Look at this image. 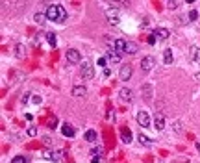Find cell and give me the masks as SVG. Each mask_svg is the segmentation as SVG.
Instances as JSON below:
<instances>
[{
  "instance_id": "obj_1",
  "label": "cell",
  "mask_w": 200,
  "mask_h": 163,
  "mask_svg": "<svg viewBox=\"0 0 200 163\" xmlns=\"http://www.w3.org/2000/svg\"><path fill=\"white\" fill-rule=\"evenodd\" d=\"M47 19H48V20H56V22H63V20L67 19V11H65L63 6L52 4V6L47 8Z\"/></svg>"
},
{
  "instance_id": "obj_2",
  "label": "cell",
  "mask_w": 200,
  "mask_h": 163,
  "mask_svg": "<svg viewBox=\"0 0 200 163\" xmlns=\"http://www.w3.org/2000/svg\"><path fill=\"white\" fill-rule=\"evenodd\" d=\"M82 76H83V80H91L95 76V71H93V65L91 63L83 61V65H82Z\"/></svg>"
},
{
  "instance_id": "obj_3",
  "label": "cell",
  "mask_w": 200,
  "mask_h": 163,
  "mask_svg": "<svg viewBox=\"0 0 200 163\" xmlns=\"http://www.w3.org/2000/svg\"><path fill=\"white\" fill-rule=\"evenodd\" d=\"M132 73H133L132 65H122V67H121V73H119V80L128 82V80L132 78Z\"/></svg>"
},
{
  "instance_id": "obj_4",
  "label": "cell",
  "mask_w": 200,
  "mask_h": 163,
  "mask_svg": "<svg viewBox=\"0 0 200 163\" xmlns=\"http://www.w3.org/2000/svg\"><path fill=\"white\" fill-rule=\"evenodd\" d=\"M106 15H107V22H109V24H119V11L117 9H106Z\"/></svg>"
},
{
  "instance_id": "obj_5",
  "label": "cell",
  "mask_w": 200,
  "mask_h": 163,
  "mask_svg": "<svg viewBox=\"0 0 200 163\" xmlns=\"http://www.w3.org/2000/svg\"><path fill=\"white\" fill-rule=\"evenodd\" d=\"M67 59H69V63H80L82 56H80V52L76 48H69L67 50Z\"/></svg>"
},
{
  "instance_id": "obj_6",
  "label": "cell",
  "mask_w": 200,
  "mask_h": 163,
  "mask_svg": "<svg viewBox=\"0 0 200 163\" xmlns=\"http://www.w3.org/2000/svg\"><path fill=\"white\" fill-rule=\"evenodd\" d=\"M154 65H156V59H154L152 56H145V58L141 59V69H143V71H152Z\"/></svg>"
},
{
  "instance_id": "obj_7",
  "label": "cell",
  "mask_w": 200,
  "mask_h": 163,
  "mask_svg": "<svg viewBox=\"0 0 200 163\" xmlns=\"http://www.w3.org/2000/svg\"><path fill=\"white\" fill-rule=\"evenodd\" d=\"M154 128L161 132L165 128V117H163V113H156V117H154Z\"/></svg>"
},
{
  "instance_id": "obj_8",
  "label": "cell",
  "mask_w": 200,
  "mask_h": 163,
  "mask_svg": "<svg viewBox=\"0 0 200 163\" xmlns=\"http://www.w3.org/2000/svg\"><path fill=\"white\" fill-rule=\"evenodd\" d=\"M137 122H139L143 128L150 126V117H148V113H146V111H139V113H137Z\"/></svg>"
},
{
  "instance_id": "obj_9",
  "label": "cell",
  "mask_w": 200,
  "mask_h": 163,
  "mask_svg": "<svg viewBox=\"0 0 200 163\" xmlns=\"http://www.w3.org/2000/svg\"><path fill=\"white\" fill-rule=\"evenodd\" d=\"M106 59H107L109 63H119V61H121V54H119L117 50H107Z\"/></svg>"
},
{
  "instance_id": "obj_10",
  "label": "cell",
  "mask_w": 200,
  "mask_h": 163,
  "mask_svg": "<svg viewBox=\"0 0 200 163\" xmlns=\"http://www.w3.org/2000/svg\"><path fill=\"white\" fill-rule=\"evenodd\" d=\"M154 35L158 37V39H161V41H165V39H169L170 32H169L167 28H156V30H154Z\"/></svg>"
},
{
  "instance_id": "obj_11",
  "label": "cell",
  "mask_w": 200,
  "mask_h": 163,
  "mask_svg": "<svg viewBox=\"0 0 200 163\" xmlns=\"http://www.w3.org/2000/svg\"><path fill=\"white\" fill-rule=\"evenodd\" d=\"M61 133H63L65 137H74V135H76V130H74L71 124H63V126H61Z\"/></svg>"
},
{
  "instance_id": "obj_12",
  "label": "cell",
  "mask_w": 200,
  "mask_h": 163,
  "mask_svg": "<svg viewBox=\"0 0 200 163\" xmlns=\"http://www.w3.org/2000/svg\"><path fill=\"white\" fill-rule=\"evenodd\" d=\"M126 43L128 41H124V39H117L115 43H113V48L121 54V52H126Z\"/></svg>"
},
{
  "instance_id": "obj_13",
  "label": "cell",
  "mask_w": 200,
  "mask_h": 163,
  "mask_svg": "<svg viewBox=\"0 0 200 163\" xmlns=\"http://www.w3.org/2000/svg\"><path fill=\"white\" fill-rule=\"evenodd\" d=\"M119 97H121L122 102H130V100H132V91L126 89V87H122V89L119 91Z\"/></svg>"
},
{
  "instance_id": "obj_14",
  "label": "cell",
  "mask_w": 200,
  "mask_h": 163,
  "mask_svg": "<svg viewBox=\"0 0 200 163\" xmlns=\"http://www.w3.org/2000/svg\"><path fill=\"white\" fill-rule=\"evenodd\" d=\"M44 158L47 159H52V161H56V163H59L63 158H61V152H47L44 154Z\"/></svg>"
},
{
  "instance_id": "obj_15",
  "label": "cell",
  "mask_w": 200,
  "mask_h": 163,
  "mask_svg": "<svg viewBox=\"0 0 200 163\" xmlns=\"http://www.w3.org/2000/svg\"><path fill=\"white\" fill-rule=\"evenodd\" d=\"M121 137H122L124 143H128V145L132 143V132H130L128 128H122V130H121Z\"/></svg>"
},
{
  "instance_id": "obj_16",
  "label": "cell",
  "mask_w": 200,
  "mask_h": 163,
  "mask_svg": "<svg viewBox=\"0 0 200 163\" xmlns=\"http://www.w3.org/2000/svg\"><path fill=\"white\" fill-rule=\"evenodd\" d=\"M85 93H87V89H85L83 85H74V87H72V95H74V97H83Z\"/></svg>"
},
{
  "instance_id": "obj_17",
  "label": "cell",
  "mask_w": 200,
  "mask_h": 163,
  "mask_svg": "<svg viewBox=\"0 0 200 163\" xmlns=\"http://www.w3.org/2000/svg\"><path fill=\"white\" fill-rule=\"evenodd\" d=\"M191 59H195L200 65V48H198V46H193V48H191Z\"/></svg>"
},
{
  "instance_id": "obj_18",
  "label": "cell",
  "mask_w": 200,
  "mask_h": 163,
  "mask_svg": "<svg viewBox=\"0 0 200 163\" xmlns=\"http://www.w3.org/2000/svg\"><path fill=\"white\" fill-rule=\"evenodd\" d=\"M85 141L95 143V141H96V132H95V130H87V132H85Z\"/></svg>"
},
{
  "instance_id": "obj_19",
  "label": "cell",
  "mask_w": 200,
  "mask_h": 163,
  "mask_svg": "<svg viewBox=\"0 0 200 163\" xmlns=\"http://www.w3.org/2000/svg\"><path fill=\"white\" fill-rule=\"evenodd\" d=\"M143 93H145V98L146 100H152V85L150 83H145L143 85Z\"/></svg>"
},
{
  "instance_id": "obj_20",
  "label": "cell",
  "mask_w": 200,
  "mask_h": 163,
  "mask_svg": "<svg viewBox=\"0 0 200 163\" xmlns=\"http://www.w3.org/2000/svg\"><path fill=\"white\" fill-rule=\"evenodd\" d=\"M135 52H137V44L132 43V41H128L126 43V54H135Z\"/></svg>"
},
{
  "instance_id": "obj_21",
  "label": "cell",
  "mask_w": 200,
  "mask_h": 163,
  "mask_svg": "<svg viewBox=\"0 0 200 163\" xmlns=\"http://www.w3.org/2000/svg\"><path fill=\"white\" fill-rule=\"evenodd\" d=\"M163 61H165L167 65H170V63H172V50H169V48H167V50H163Z\"/></svg>"
},
{
  "instance_id": "obj_22",
  "label": "cell",
  "mask_w": 200,
  "mask_h": 163,
  "mask_svg": "<svg viewBox=\"0 0 200 163\" xmlns=\"http://www.w3.org/2000/svg\"><path fill=\"white\" fill-rule=\"evenodd\" d=\"M44 19H47V13H35L33 15V20L37 24H44Z\"/></svg>"
},
{
  "instance_id": "obj_23",
  "label": "cell",
  "mask_w": 200,
  "mask_h": 163,
  "mask_svg": "<svg viewBox=\"0 0 200 163\" xmlns=\"http://www.w3.org/2000/svg\"><path fill=\"white\" fill-rule=\"evenodd\" d=\"M139 141H141V145H145V147H150V145H152L150 137H146V135H143V133H139Z\"/></svg>"
},
{
  "instance_id": "obj_24",
  "label": "cell",
  "mask_w": 200,
  "mask_h": 163,
  "mask_svg": "<svg viewBox=\"0 0 200 163\" xmlns=\"http://www.w3.org/2000/svg\"><path fill=\"white\" fill-rule=\"evenodd\" d=\"M47 41L50 46H56L58 44V39H56V34H47Z\"/></svg>"
},
{
  "instance_id": "obj_25",
  "label": "cell",
  "mask_w": 200,
  "mask_h": 163,
  "mask_svg": "<svg viewBox=\"0 0 200 163\" xmlns=\"http://www.w3.org/2000/svg\"><path fill=\"white\" fill-rule=\"evenodd\" d=\"M26 56V48L22 44H17V58H24Z\"/></svg>"
},
{
  "instance_id": "obj_26",
  "label": "cell",
  "mask_w": 200,
  "mask_h": 163,
  "mask_svg": "<svg viewBox=\"0 0 200 163\" xmlns=\"http://www.w3.org/2000/svg\"><path fill=\"white\" fill-rule=\"evenodd\" d=\"M11 163H26V158H24V156H15V158L11 159Z\"/></svg>"
},
{
  "instance_id": "obj_27",
  "label": "cell",
  "mask_w": 200,
  "mask_h": 163,
  "mask_svg": "<svg viewBox=\"0 0 200 163\" xmlns=\"http://www.w3.org/2000/svg\"><path fill=\"white\" fill-rule=\"evenodd\" d=\"M26 133H28V135H30V137H35V135H37V128H35V126H30V128H28V132H26Z\"/></svg>"
},
{
  "instance_id": "obj_28",
  "label": "cell",
  "mask_w": 200,
  "mask_h": 163,
  "mask_svg": "<svg viewBox=\"0 0 200 163\" xmlns=\"http://www.w3.org/2000/svg\"><path fill=\"white\" fill-rule=\"evenodd\" d=\"M102 152H104V148H93V150H91V154H93L95 158H100Z\"/></svg>"
},
{
  "instance_id": "obj_29",
  "label": "cell",
  "mask_w": 200,
  "mask_h": 163,
  "mask_svg": "<svg viewBox=\"0 0 200 163\" xmlns=\"http://www.w3.org/2000/svg\"><path fill=\"white\" fill-rule=\"evenodd\" d=\"M178 4H180V2H176V0H170V2H167V8H169V9H174V8H178Z\"/></svg>"
},
{
  "instance_id": "obj_30",
  "label": "cell",
  "mask_w": 200,
  "mask_h": 163,
  "mask_svg": "<svg viewBox=\"0 0 200 163\" xmlns=\"http://www.w3.org/2000/svg\"><path fill=\"white\" fill-rule=\"evenodd\" d=\"M174 130L176 132H182V121H176L174 122Z\"/></svg>"
},
{
  "instance_id": "obj_31",
  "label": "cell",
  "mask_w": 200,
  "mask_h": 163,
  "mask_svg": "<svg viewBox=\"0 0 200 163\" xmlns=\"http://www.w3.org/2000/svg\"><path fill=\"white\" fill-rule=\"evenodd\" d=\"M196 17H198V13H196L195 9H191V11H189V19H191V20H196Z\"/></svg>"
},
{
  "instance_id": "obj_32",
  "label": "cell",
  "mask_w": 200,
  "mask_h": 163,
  "mask_svg": "<svg viewBox=\"0 0 200 163\" xmlns=\"http://www.w3.org/2000/svg\"><path fill=\"white\" fill-rule=\"evenodd\" d=\"M48 126H50V128H52V130H54V128H56V126H58V119H56V117H54V119H52V121H50V122H48Z\"/></svg>"
},
{
  "instance_id": "obj_33",
  "label": "cell",
  "mask_w": 200,
  "mask_h": 163,
  "mask_svg": "<svg viewBox=\"0 0 200 163\" xmlns=\"http://www.w3.org/2000/svg\"><path fill=\"white\" fill-rule=\"evenodd\" d=\"M28 98H30V97H28V93H24V95H22V98H20V102H22V104H26Z\"/></svg>"
},
{
  "instance_id": "obj_34",
  "label": "cell",
  "mask_w": 200,
  "mask_h": 163,
  "mask_svg": "<svg viewBox=\"0 0 200 163\" xmlns=\"http://www.w3.org/2000/svg\"><path fill=\"white\" fill-rule=\"evenodd\" d=\"M98 65L100 67H106V58H98Z\"/></svg>"
},
{
  "instance_id": "obj_35",
  "label": "cell",
  "mask_w": 200,
  "mask_h": 163,
  "mask_svg": "<svg viewBox=\"0 0 200 163\" xmlns=\"http://www.w3.org/2000/svg\"><path fill=\"white\" fill-rule=\"evenodd\" d=\"M43 143H44V145H52V141H50V137H43Z\"/></svg>"
},
{
  "instance_id": "obj_36",
  "label": "cell",
  "mask_w": 200,
  "mask_h": 163,
  "mask_svg": "<svg viewBox=\"0 0 200 163\" xmlns=\"http://www.w3.org/2000/svg\"><path fill=\"white\" fill-rule=\"evenodd\" d=\"M148 43H150V44H154V43H156V35H154V34L148 37Z\"/></svg>"
},
{
  "instance_id": "obj_37",
  "label": "cell",
  "mask_w": 200,
  "mask_h": 163,
  "mask_svg": "<svg viewBox=\"0 0 200 163\" xmlns=\"http://www.w3.org/2000/svg\"><path fill=\"white\" fill-rule=\"evenodd\" d=\"M91 163H100V158H93V161Z\"/></svg>"
},
{
  "instance_id": "obj_38",
  "label": "cell",
  "mask_w": 200,
  "mask_h": 163,
  "mask_svg": "<svg viewBox=\"0 0 200 163\" xmlns=\"http://www.w3.org/2000/svg\"><path fill=\"white\" fill-rule=\"evenodd\" d=\"M195 80H198V82H200V73H196V74H195Z\"/></svg>"
}]
</instances>
